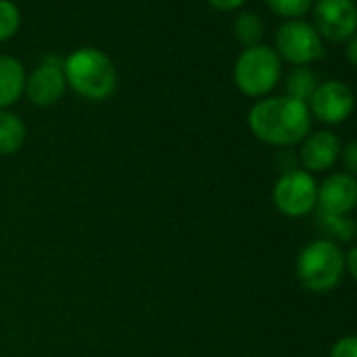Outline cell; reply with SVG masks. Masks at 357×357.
<instances>
[{
    "instance_id": "6da1fadb",
    "label": "cell",
    "mask_w": 357,
    "mask_h": 357,
    "mask_svg": "<svg viewBox=\"0 0 357 357\" xmlns=\"http://www.w3.org/2000/svg\"><path fill=\"white\" fill-rule=\"evenodd\" d=\"M248 126L259 141L290 147L311 132V112L307 103L288 95L267 97L250 107Z\"/></svg>"
},
{
    "instance_id": "7a4b0ae2",
    "label": "cell",
    "mask_w": 357,
    "mask_h": 357,
    "mask_svg": "<svg viewBox=\"0 0 357 357\" xmlns=\"http://www.w3.org/2000/svg\"><path fill=\"white\" fill-rule=\"evenodd\" d=\"M63 74L68 84L84 99L103 101L118 84L114 61L99 49H78L63 59Z\"/></svg>"
},
{
    "instance_id": "3957f363",
    "label": "cell",
    "mask_w": 357,
    "mask_h": 357,
    "mask_svg": "<svg viewBox=\"0 0 357 357\" xmlns=\"http://www.w3.org/2000/svg\"><path fill=\"white\" fill-rule=\"evenodd\" d=\"M344 273V252L336 242L315 240L296 259V278L309 292H330Z\"/></svg>"
},
{
    "instance_id": "277c9868",
    "label": "cell",
    "mask_w": 357,
    "mask_h": 357,
    "mask_svg": "<svg viewBox=\"0 0 357 357\" xmlns=\"http://www.w3.org/2000/svg\"><path fill=\"white\" fill-rule=\"evenodd\" d=\"M282 76V59L267 45L246 47L234 68L238 89L248 97H265L275 89Z\"/></svg>"
},
{
    "instance_id": "5b68a950",
    "label": "cell",
    "mask_w": 357,
    "mask_h": 357,
    "mask_svg": "<svg viewBox=\"0 0 357 357\" xmlns=\"http://www.w3.org/2000/svg\"><path fill=\"white\" fill-rule=\"evenodd\" d=\"M275 53L280 55V59L296 68H307L324 55L321 36L317 34L313 24L290 20L275 32Z\"/></svg>"
},
{
    "instance_id": "8992f818",
    "label": "cell",
    "mask_w": 357,
    "mask_h": 357,
    "mask_svg": "<svg viewBox=\"0 0 357 357\" xmlns=\"http://www.w3.org/2000/svg\"><path fill=\"white\" fill-rule=\"evenodd\" d=\"M273 204L286 217H305L317 206V181L307 170H288L273 185Z\"/></svg>"
},
{
    "instance_id": "52a82bcc",
    "label": "cell",
    "mask_w": 357,
    "mask_h": 357,
    "mask_svg": "<svg viewBox=\"0 0 357 357\" xmlns=\"http://www.w3.org/2000/svg\"><path fill=\"white\" fill-rule=\"evenodd\" d=\"M313 22L321 38L342 43L357 30V7L353 0H315Z\"/></svg>"
},
{
    "instance_id": "ba28073f",
    "label": "cell",
    "mask_w": 357,
    "mask_h": 357,
    "mask_svg": "<svg viewBox=\"0 0 357 357\" xmlns=\"http://www.w3.org/2000/svg\"><path fill=\"white\" fill-rule=\"evenodd\" d=\"M309 112L324 124H340L344 122L353 107L355 97L353 91L340 80H326L319 82L315 93L309 99Z\"/></svg>"
},
{
    "instance_id": "9c48e42d",
    "label": "cell",
    "mask_w": 357,
    "mask_h": 357,
    "mask_svg": "<svg viewBox=\"0 0 357 357\" xmlns=\"http://www.w3.org/2000/svg\"><path fill=\"white\" fill-rule=\"evenodd\" d=\"M68 80L63 74V61L57 57H47L28 78H26V95L38 107H49L57 103L66 93Z\"/></svg>"
},
{
    "instance_id": "30bf717a",
    "label": "cell",
    "mask_w": 357,
    "mask_h": 357,
    "mask_svg": "<svg viewBox=\"0 0 357 357\" xmlns=\"http://www.w3.org/2000/svg\"><path fill=\"white\" fill-rule=\"evenodd\" d=\"M357 206V178L334 172L317 185V211L321 215H349Z\"/></svg>"
},
{
    "instance_id": "8fae6325",
    "label": "cell",
    "mask_w": 357,
    "mask_h": 357,
    "mask_svg": "<svg viewBox=\"0 0 357 357\" xmlns=\"http://www.w3.org/2000/svg\"><path fill=\"white\" fill-rule=\"evenodd\" d=\"M301 162L307 172H324L328 170L340 155V141L334 132L330 130H317L309 132L301 141Z\"/></svg>"
},
{
    "instance_id": "7c38bea8",
    "label": "cell",
    "mask_w": 357,
    "mask_h": 357,
    "mask_svg": "<svg viewBox=\"0 0 357 357\" xmlns=\"http://www.w3.org/2000/svg\"><path fill=\"white\" fill-rule=\"evenodd\" d=\"M26 78L24 66L15 57L0 55V109L11 107L24 95Z\"/></svg>"
},
{
    "instance_id": "4fadbf2b",
    "label": "cell",
    "mask_w": 357,
    "mask_h": 357,
    "mask_svg": "<svg viewBox=\"0 0 357 357\" xmlns=\"http://www.w3.org/2000/svg\"><path fill=\"white\" fill-rule=\"evenodd\" d=\"M26 141V124L20 116L0 109V153L11 155L22 149Z\"/></svg>"
},
{
    "instance_id": "5bb4252c",
    "label": "cell",
    "mask_w": 357,
    "mask_h": 357,
    "mask_svg": "<svg viewBox=\"0 0 357 357\" xmlns=\"http://www.w3.org/2000/svg\"><path fill=\"white\" fill-rule=\"evenodd\" d=\"M319 227L324 231V240L330 242H351L357 238V223L349 215H321L319 213Z\"/></svg>"
},
{
    "instance_id": "9a60e30c",
    "label": "cell",
    "mask_w": 357,
    "mask_h": 357,
    "mask_svg": "<svg viewBox=\"0 0 357 357\" xmlns=\"http://www.w3.org/2000/svg\"><path fill=\"white\" fill-rule=\"evenodd\" d=\"M317 76L309 68H294L286 78V95L292 99H298L303 103H309L311 95L317 89Z\"/></svg>"
},
{
    "instance_id": "2e32d148",
    "label": "cell",
    "mask_w": 357,
    "mask_h": 357,
    "mask_svg": "<svg viewBox=\"0 0 357 357\" xmlns=\"http://www.w3.org/2000/svg\"><path fill=\"white\" fill-rule=\"evenodd\" d=\"M234 32H236V38L246 45V47H257L261 45L263 40V34H265V24L263 20L257 15V13H242L236 24H234Z\"/></svg>"
},
{
    "instance_id": "e0dca14e",
    "label": "cell",
    "mask_w": 357,
    "mask_h": 357,
    "mask_svg": "<svg viewBox=\"0 0 357 357\" xmlns=\"http://www.w3.org/2000/svg\"><path fill=\"white\" fill-rule=\"evenodd\" d=\"M22 26V13L11 0H0V43L9 40Z\"/></svg>"
},
{
    "instance_id": "ac0fdd59",
    "label": "cell",
    "mask_w": 357,
    "mask_h": 357,
    "mask_svg": "<svg viewBox=\"0 0 357 357\" xmlns=\"http://www.w3.org/2000/svg\"><path fill=\"white\" fill-rule=\"evenodd\" d=\"M267 5L275 15L286 17L290 22L301 20L305 13H309L313 7V0H267Z\"/></svg>"
},
{
    "instance_id": "d6986e66",
    "label": "cell",
    "mask_w": 357,
    "mask_h": 357,
    "mask_svg": "<svg viewBox=\"0 0 357 357\" xmlns=\"http://www.w3.org/2000/svg\"><path fill=\"white\" fill-rule=\"evenodd\" d=\"M330 357H357V336H342L334 342Z\"/></svg>"
},
{
    "instance_id": "ffe728a7",
    "label": "cell",
    "mask_w": 357,
    "mask_h": 357,
    "mask_svg": "<svg viewBox=\"0 0 357 357\" xmlns=\"http://www.w3.org/2000/svg\"><path fill=\"white\" fill-rule=\"evenodd\" d=\"M340 155H342L347 174L357 176V141H349V143L340 149Z\"/></svg>"
},
{
    "instance_id": "44dd1931",
    "label": "cell",
    "mask_w": 357,
    "mask_h": 357,
    "mask_svg": "<svg viewBox=\"0 0 357 357\" xmlns=\"http://www.w3.org/2000/svg\"><path fill=\"white\" fill-rule=\"evenodd\" d=\"M344 269H347L349 275L357 282V246L351 248V250L344 255Z\"/></svg>"
},
{
    "instance_id": "7402d4cb",
    "label": "cell",
    "mask_w": 357,
    "mask_h": 357,
    "mask_svg": "<svg viewBox=\"0 0 357 357\" xmlns=\"http://www.w3.org/2000/svg\"><path fill=\"white\" fill-rule=\"evenodd\" d=\"M208 3L219 11H234V9H240L246 0H208Z\"/></svg>"
},
{
    "instance_id": "603a6c76",
    "label": "cell",
    "mask_w": 357,
    "mask_h": 357,
    "mask_svg": "<svg viewBox=\"0 0 357 357\" xmlns=\"http://www.w3.org/2000/svg\"><path fill=\"white\" fill-rule=\"evenodd\" d=\"M344 55L347 59L357 68V34H353L349 40H347V47H344Z\"/></svg>"
}]
</instances>
